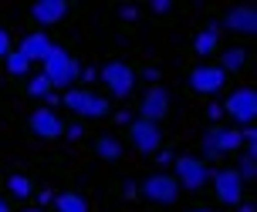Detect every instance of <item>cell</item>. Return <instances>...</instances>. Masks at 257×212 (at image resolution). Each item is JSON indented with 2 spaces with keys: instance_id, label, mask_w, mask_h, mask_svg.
Instances as JSON below:
<instances>
[{
  "instance_id": "1",
  "label": "cell",
  "mask_w": 257,
  "mask_h": 212,
  "mask_svg": "<svg viewBox=\"0 0 257 212\" xmlns=\"http://www.w3.org/2000/svg\"><path fill=\"white\" fill-rule=\"evenodd\" d=\"M44 78L51 81V88H75V81L81 78V64H78V58H71L64 48H58L54 44L51 50H48V58H44Z\"/></svg>"
},
{
  "instance_id": "2",
  "label": "cell",
  "mask_w": 257,
  "mask_h": 212,
  "mask_svg": "<svg viewBox=\"0 0 257 212\" xmlns=\"http://www.w3.org/2000/svg\"><path fill=\"white\" fill-rule=\"evenodd\" d=\"M61 104L71 108L75 114H81V118H105L112 101L102 98V94H95V91H88V88H68Z\"/></svg>"
},
{
  "instance_id": "3",
  "label": "cell",
  "mask_w": 257,
  "mask_h": 212,
  "mask_svg": "<svg viewBox=\"0 0 257 212\" xmlns=\"http://www.w3.org/2000/svg\"><path fill=\"white\" fill-rule=\"evenodd\" d=\"M173 165H176V182H180V188H190V192H200V188L210 186V178H213V172H210V165L203 162V158H193V155H183V158H173Z\"/></svg>"
},
{
  "instance_id": "4",
  "label": "cell",
  "mask_w": 257,
  "mask_h": 212,
  "mask_svg": "<svg viewBox=\"0 0 257 212\" xmlns=\"http://www.w3.org/2000/svg\"><path fill=\"white\" fill-rule=\"evenodd\" d=\"M223 114H230L237 125H254V118H257V91L250 84L244 88H237V91H230L227 94V101H223V108H220Z\"/></svg>"
},
{
  "instance_id": "5",
  "label": "cell",
  "mask_w": 257,
  "mask_h": 212,
  "mask_svg": "<svg viewBox=\"0 0 257 212\" xmlns=\"http://www.w3.org/2000/svg\"><path fill=\"white\" fill-rule=\"evenodd\" d=\"M98 81L108 88V94H112V98H128V94H132V88H136V68L125 64V61H108L102 68Z\"/></svg>"
},
{
  "instance_id": "6",
  "label": "cell",
  "mask_w": 257,
  "mask_h": 212,
  "mask_svg": "<svg viewBox=\"0 0 257 212\" xmlns=\"http://www.w3.org/2000/svg\"><path fill=\"white\" fill-rule=\"evenodd\" d=\"M128 145L139 155H156V152H163V132H159V125L139 118V122L128 125Z\"/></svg>"
},
{
  "instance_id": "7",
  "label": "cell",
  "mask_w": 257,
  "mask_h": 212,
  "mask_svg": "<svg viewBox=\"0 0 257 212\" xmlns=\"http://www.w3.org/2000/svg\"><path fill=\"white\" fill-rule=\"evenodd\" d=\"M210 186H213V192H217V199L223 206H240L244 202V178L237 175V168H220V172H213Z\"/></svg>"
},
{
  "instance_id": "8",
  "label": "cell",
  "mask_w": 257,
  "mask_h": 212,
  "mask_svg": "<svg viewBox=\"0 0 257 212\" xmlns=\"http://www.w3.org/2000/svg\"><path fill=\"white\" fill-rule=\"evenodd\" d=\"M142 196L149 202H156V206H173V202L180 199V182L166 172L149 175V178L142 182Z\"/></svg>"
},
{
  "instance_id": "9",
  "label": "cell",
  "mask_w": 257,
  "mask_h": 212,
  "mask_svg": "<svg viewBox=\"0 0 257 212\" xmlns=\"http://www.w3.org/2000/svg\"><path fill=\"white\" fill-rule=\"evenodd\" d=\"M227 84V74L220 71L217 64H200V68H193L190 71V91H196V94H217L220 88Z\"/></svg>"
},
{
  "instance_id": "10",
  "label": "cell",
  "mask_w": 257,
  "mask_h": 212,
  "mask_svg": "<svg viewBox=\"0 0 257 212\" xmlns=\"http://www.w3.org/2000/svg\"><path fill=\"white\" fill-rule=\"evenodd\" d=\"M139 114H142V122L159 125V122L169 114V91H166V88H163V84H149V91L142 94Z\"/></svg>"
},
{
  "instance_id": "11",
  "label": "cell",
  "mask_w": 257,
  "mask_h": 212,
  "mask_svg": "<svg viewBox=\"0 0 257 212\" xmlns=\"http://www.w3.org/2000/svg\"><path fill=\"white\" fill-rule=\"evenodd\" d=\"M27 128L34 132L38 138H48V142H54V138H61L64 135V125H61V118L54 114V108H38V112L27 118Z\"/></svg>"
},
{
  "instance_id": "12",
  "label": "cell",
  "mask_w": 257,
  "mask_h": 212,
  "mask_svg": "<svg viewBox=\"0 0 257 212\" xmlns=\"http://www.w3.org/2000/svg\"><path fill=\"white\" fill-rule=\"evenodd\" d=\"M68 10H71V4H68V0H41V4L31 7V17H34V24L51 27V24H61Z\"/></svg>"
},
{
  "instance_id": "13",
  "label": "cell",
  "mask_w": 257,
  "mask_h": 212,
  "mask_svg": "<svg viewBox=\"0 0 257 212\" xmlns=\"http://www.w3.org/2000/svg\"><path fill=\"white\" fill-rule=\"evenodd\" d=\"M223 24L230 27L233 34H244V38H250V34L257 30V14H254V7H233V10H227Z\"/></svg>"
},
{
  "instance_id": "14",
  "label": "cell",
  "mask_w": 257,
  "mask_h": 212,
  "mask_svg": "<svg viewBox=\"0 0 257 212\" xmlns=\"http://www.w3.org/2000/svg\"><path fill=\"white\" fill-rule=\"evenodd\" d=\"M54 44H51V38L44 34V30H34V34H27L24 40H21V54H24L27 61H44L48 58V50H51Z\"/></svg>"
},
{
  "instance_id": "15",
  "label": "cell",
  "mask_w": 257,
  "mask_h": 212,
  "mask_svg": "<svg viewBox=\"0 0 257 212\" xmlns=\"http://www.w3.org/2000/svg\"><path fill=\"white\" fill-rule=\"evenodd\" d=\"M244 64H247V50H244V48L220 50V61H217V68H220V71H223L227 78H230V74H240V71H244Z\"/></svg>"
},
{
  "instance_id": "16",
  "label": "cell",
  "mask_w": 257,
  "mask_h": 212,
  "mask_svg": "<svg viewBox=\"0 0 257 212\" xmlns=\"http://www.w3.org/2000/svg\"><path fill=\"white\" fill-rule=\"evenodd\" d=\"M95 155L105 158V162H118L122 158V142L115 135H98L95 138Z\"/></svg>"
},
{
  "instance_id": "17",
  "label": "cell",
  "mask_w": 257,
  "mask_h": 212,
  "mask_svg": "<svg viewBox=\"0 0 257 212\" xmlns=\"http://www.w3.org/2000/svg\"><path fill=\"white\" fill-rule=\"evenodd\" d=\"M193 50H196V54H203V58L220 54V34H217V27L200 30V34H196V40H193Z\"/></svg>"
},
{
  "instance_id": "18",
  "label": "cell",
  "mask_w": 257,
  "mask_h": 212,
  "mask_svg": "<svg viewBox=\"0 0 257 212\" xmlns=\"http://www.w3.org/2000/svg\"><path fill=\"white\" fill-rule=\"evenodd\" d=\"M58 212H88V199L81 192H61L58 196Z\"/></svg>"
},
{
  "instance_id": "19",
  "label": "cell",
  "mask_w": 257,
  "mask_h": 212,
  "mask_svg": "<svg viewBox=\"0 0 257 212\" xmlns=\"http://www.w3.org/2000/svg\"><path fill=\"white\" fill-rule=\"evenodd\" d=\"M4 61H7V71H11L14 78H27V71H31V61H27L21 50H11Z\"/></svg>"
},
{
  "instance_id": "20",
  "label": "cell",
  "mask_w": 257,
  "mask_h": 212,
  "mask_svg": "<svg viewBox=\"0 0 257 212\" xmlns=\"http://www.w3.org/2000/svg\"><path fill=\"white\" fill-rule=\"evenodd\" d=\"M51 91H54V88H51V81H48L44 74H38V78L27 81V94H31V98H44V101H48V98H51Z\"/></svg>"
},
{
  "instance_id": "21",
  "label": "cell",
  "mask_w": 257,
  "mask_h": 212,
  "mask_svg": "<svg viewBox=\"0 0 257 212\" xmlns=\"http://www.w3.org/2000/svg\"><path fill=\"white\" fill-rule=\"evenodd\" d=\"M7 188H11V196H17V199H27V196L34 192L27 175H11V178H7Z\"/></svg>"
},
{
  "instance_id": "22",
  "label": "cell",
  "mask_w": 257,
  "mask_h": 212,
  "mask_svg": "<svg viewBox=\"0 0 257 212\" xmlns=\"http://www.w3.org/2000/svg\"><path fill=\"white\" fill-rule=\"evenodd\" d=\"M240 178H244V186L247 182H254V175H257V152H244V158H240Z\"/></svg>"
},
{
  "instance_id": "23",
  "label": "cell",
  "mask_w": 257,
  "mask_h": 212,
  "mask_svg": "<svg viewBox=\"0 0 257 212\" xmlns=\"http://www.w3.org/2000/svg\"><path fill=\"white\" fill-rule=\"evenodd\" d=\"M7 54H11V34L0 27V58H7Z\"/></svg>"
},
{
  "instance_id": "24",
  "label": "cell",
  "mask_w": 257,
  "mask_h": 212,
  "mask_svg": "<svg viewBox=\"0 0 257 212\" xmlns=\"http://www.w3.org/2000/svg\"><path fill=\"white\" fill-rule=\"evenodd\" d=\"M169 10H173L169 0H156V4H153V14H169Z\"/></svg>"
},
{
  "instance_id": "25",
  "label": "cell",
  "mask_w": 257,
  "mask_h": 212,
  "mask_svg": "<svg viewBox=\"0 0 257 212\" xmlns=\"http://www.w3.org/2000/svg\"><path fill=\"white\" fill-rule=\"evenodd\" d=\"M78 81H98V71L95 68H81V78Z\"/></svg>"
},
{
  "instance_id": "26",
  "label": "cell",
  "mask_w": 257,
  "mask_h": 212,
  "mask_svg": "<svg viewBox=\"0 0 257 212\" xmlns=\"http://www.w3.org/2000/svg\"><path fill=\"white\" fill-rule=\"evenodd\" d=\"M173 158H176L173 152H156V162H159V165H169V162H173Z\"/></svg>"
},
{
  "instance_id": "27",
  "label": "cell",
  "mask_w": 257,
  "mask_h": 212,
  "mask_svg": "<svg viewBox=\"0 0 257 212\" xmlns=\"http://www.w3.org/2000/svg\"><path fill=\"white\" fill-rule=\"evenodd\" d=\"M81 132H85L81 125H71V128H64V135L71 138V142H75V138H81Z\"/></svg>"
},
{
  "instance_id": "28",
  "label": "cell",
  "mask_w": 257,
  "mask_h": 212,
  "mask_svg": "<svg viewBox=\"0 0 257 212\" xmlns=\"http://www.w3.org/2000/svg\"><path fill=\"white\" fill-rule=\"evenodd\" d=\"M240 212H254V206H250V202H244V206H240Z\"/></svg>"
},
{
  "instance_id": "29",
  "label": "cell",
  "mask_w": 257,
  "mask_h": 212,
  "mask_svg": "<svg viewBox=\"0 0 257 212\" xmlns=\"http://www.w3.org/2000/svg\"><path fill=\"white\" fill-rule=\"evenodd\" d=\"M0 212H11V209H7V202H4V196H0Z\"/></svg>"
},
{
  "instance_id": "30",
  "label": "cell",
  "mask_w": 257,
  "mask_h": 212,
  "mask_svg": "<svg viewBox=\"0 0 257 212\" xmlns=\"http://www.w3.org/2000/svg\"><path fill=\"white\" fill-rule=\"evenodd\" d=\"M190 212H213V209H203V206H196V209H190Z\"/></svg>"
},
{
  "instance_id": "31",
  "label": "cell",
  "mask_w": 257,
  "mask_h": 212,
  "mask_svg": "<svg viewBox=\"0 0 257 212\" xmlns=\"http://www.w3.org/2000/svg\"><path fill=\"white\" fill-rule=\"evenodd\" d=\"M27 212H41V209H27Z\"/></svg>"
}]
</instances>
